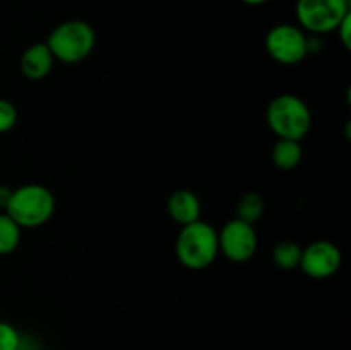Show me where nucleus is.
<instances>
[{"label":"nucleus","instance_id":"1","mask_svg":"<svg viewBox=\"0 0 351 350\" xmlns=\"http://www.w3.org/2000/svg\"><path fill=\"white\" fill-rule=\"evenodd\" d=\"M175 254L189 270H206L219 254L218 232L202 220L184 225L175 242Z\"/></svg>","mask_w":351,"mask_h":350},{"label":"nucleus","instance_id":"2","mask_svg":"<svg viewBox=\"0 0 351 350\" xmlns=\"http://www.w3.org/2000/svg\"><path fill=\"white\" fill-rule=\"evenodd\" d=\"M266 122L278 139L302 141L312 127V112L300 96L283 93L267 105Z\"/></svg>","mask_w":351,"mask_h":350},{"label":"nucleus","instance_id":"3","mask_svg":"<svg viewBox=\"0 0 351 350\" xmlns=\"http://www.w3.org/2000/svg\"><path fill=\"white\" fill-rule=\"evenodd\" d=\"M5 213L21 229H36L45 225L55 213V198L41 184H26L12 189Z\"/></svg>","mask_w":351,"mask_h":350},{"label":"nucleus","instance_id":"4","mask_svg":"<svg viewBox=\"0 0 351 350\" xmlns=\"http://www.w3.org/2000/svg\"><path fill=\"white\" fill-rule=\"evenodd\" d=\"M55 60L64 64H77L93 54L96 45V33L89 23L82 19H69L51 30L47 38Z\"/></svg>","mask_w":351,"mask_h":350},{"label":"nucleus","instance_id":"5","mask_svg":"<svg viewBox=\"0 0 351 350\" xmlns=\"http://www.w3.org/2000/svg\"><path fill=\"white\" fill-rule=\"evenodd\" d=\"M350 12V0H297L295 5L298 26L315 36L338 30Z\"/></svg>","mask_w":351,"mask_h":350},{"label":"nucleus","instance_id":"6","mask_svg":"<svg viewBox=\"0 0 351 350\" xmlns=\"http://www.w3.org/2000/svg\"><path fill=\"white\" fill-rule=\"evenodd\" d=\"M311 40L305 31L295 24H276L271 27L264 40L267 55L281 65H297L311 54Z\"/></svg>","mask_w":351,"mask_h":350},{"label":"nucleus","instance_id":"7","mask_svg":"<svg viewBox=\"0 0 351 350\" xmlns=\"http://www.w3.org/2000/svg\"><path fill=\"white\" fill-rule=\"evenodd\" d=\"M219 253L233 263H247L257 253L259 239L254 225L239 218L230 220L218 232Z\"/></svg>","mask_w":351,"mask_h":350},{"label":"nucleus","instance_id":"8","mask_svg":"<svg viewBox=\"0 0 351 350\" xmlns=\"http://www.w3.org/2000/svg\"><path fill=\"white\" fill-rule=\"evenodd\" d=\"M341 250L331 240H315L302 249L300 268L307 277L315 280H324L332 277L341 268Z\"/></svg>","mask_w":351,"mask_h":350},{"label":"nucleus","instance_id":"9","mask_svg":"<svg viewBox=\"0 0 351 350\" xmlns=\"http://www.w3.org/2000/svg\"><path fill=\"white\" fill-rule=\"evenodd\" d=\"M55 58L47 43H34L21 55V72L29 81H41L51 72Z\"/></svg>","mask_w":351,"mask_h":350},{"label":"nucleus","instance_id":"10","mask_svg":"<svg viewBox=\"0 0 351 350\" xmlns=\"http://www.w3.org/2000/svg\"><path fill=\"white\" fill-rule=\"evenodd\" d=\"M168 216L178 225H189L201 220V201L189 189H178L171 192L167 202Z\"/></svg>","mask_w":351,"mask_h":350},{"label":"nucleus","instance_id":"11","mask_svg":"<svg viewBox=\"0 0 351 350\" xmlns=\"http://www.w3.org/2000/svg\"><path fill=\"white\" fill-rule=\"evenodd\" d=\"M304 158L300 141L295 139H278L271 151V160L280 170H293L300 165Z\"/></svg>","mask_w":351,"mask_h":350},{"label":"nucleus","instance_id":"12","mask_svg":"<svg viewBox=\"0 0 351 350\" xmlns=\"http://www.w3.org/2000/svg\"><path fill=\"white\" fill-rule=\"evenodd\" d=\"M21 229L5 211L0 213V256L14 253L21 244Z\"/></svg>","mask_w":351,"mask_h":350},{"label":"nucleus","instance_id":"13","mask_svg":"<svg viewBox=\"0 0 351 350\" xmlns=\"http://www.w3.org/2000/svg\"><path fill=\"white\" fill-rule=\"evenodd\" d=\"M302 247L295 240H281L273 249V261L281 270H295L300 264Z\"/></svg>","mask_w":351,"mask_h":350},{"label":"nucleus","instance_id":"14","mask_svg":"<svg viewBox=\"0 0 351 350\" xmlns=\"http://www.w3.org/2000/svg\"><path fill=\"white\" fill-rule=\"evenodd\" d=\"M264 213V199L256 192H247L237 202V218L254 225Z\"/></svg>","mask_w":351,"mask_h":350},{"label":"nucleus","instance_id":"15","mask_svg":"<svg viewBox=\"0 0 351 350\" xmlns=\"http://www.w3.org/2000/svg\"><path fill=\"white\" fill-rule=\"evenodd\" d=\"M21 336L23 335L10 323L0 321V350H17Z\"/></svg>","mask_w":351,"mask_h":350},{"label":"nucleus","instance_id":"16","mask_svg":"<svg viewBox=\"0 0 351 350\" xmlns=\"http://www.w3.org/2000/svg\"><path fill=\"white\" fill-rule=\"evenodd\" d=\"M17 122V110L14 103L9 100L0 98V134H5L16 126Z\"/></svg>","mask_w":351,"mask_h":350},{"label":"nucleus","instance_id":"17","mask_svg":"<svg viewBox=\"0 0 351 350\" xmlns=\"http://www.w3.org/2000/svg\"><path fill=\"white\" fill-rule=\"evenodd\" d=\"M336 33H338V36H339V40H341L343 47H345L346 50H350V48H351V12L345 17V19L341 21V23H339Z\"/></svg>","mask_w":351,"mask_h":350},{"label":"nucleus","instance_id":"18","mask_svg":"<svg viewBox=\"0 0 351 350\" xmlns=\"http://www.w3.org/2000/svg\"><path fill=\"white\" fill-rule=\"evenodd\" d=\"M10 194H12V189L5 187V185H0V209H3V211H5Z\"/></svg>","mask_w":351,"mask_h":350},{"label":"nucleus","instance_id":"19","mask_svg":"<svg viewBox=\"0 0 351 350\" xmlns=\"http://www.w3.org/2000/svg\"><path fill=\"white\" fill-rule=\"evenodd\" d=\"M240 2L247 3V5H263V3H266L267 0H240Z\"/></svg>","mask_w":351,"mask_h":350}]
</instances>
